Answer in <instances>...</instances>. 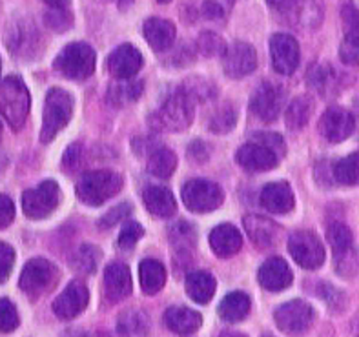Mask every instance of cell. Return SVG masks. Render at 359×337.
I'll list each match as a JSON object with an SVG mask.
<instances>
[{
	"label": "cell",
	"instance_id": "obj_1",
	"mask_svg": "<svg viewBox=\"0 0 359 337\" xmlns=\"http://www.w3.org/2000/svg\"><path fill=\"white\" fill-rule=\"evenodd\" d=\"M123 177L109 170H93L84 173L77 184L79 199L88 206H100L123 190Z\"/></svg>",
	"mask_w": 359,
	"mask_h": 337
},
{
	"label": "cell",
	"instance_id": "obj_2",
	"mask_svg": "<svg viewBox=\"0 0 359 337\" xmlns=\"http://www.w3.org/2000/svg\"><path fill=\"white\" fill-rule=\"evenodd\" d=\"M29 91L20 77H8L0 82V115L13 130H20L29 114Z\"/></svg>",
	"mask_w": 359,
	"mask_h": 337
},
{
	"label": "cell",
	"instance_id": "obj_3",
	"mask_svg": "<svg viewBox=\"0 0 359 337\" xmlns=\"http://www.w3.org/2000/svg\"><path fill=\"white\" fill-rule=\"evenodd\" d=\"M73 115V99L68 91L53 88L48 91L44 102V115H42L41 141L50 142L53 137L69 123Z\"/></svg>",
	"mask_w": 359,
	"mask_h": 337
},
{
	"label": "cell",
	"instance_id": "obj_4",
	"mask_svg": "<svg viewBox=\"0 0 359 337\" xmlns=\"http://www.w3.org/2000/svg\"><path fill=\"white\" fill-rule=\"evenodd\" d=\"M55 69L75 81L88 78L95 71V51L86 42H72L55 59Z\"/></svg>",
	"mask_w": 359,
	"mask_h": 337
},
{
	"label": "cell",
	"instance_id": "obj_5",
	"mask_svg": "<svg viewBox=\"0 0 359 337\" xmlns=\"http://www.w3.org/2000/svg\"><path fill=\"white\" fill-rule=\"evenodd\" d=\"M57 281H59V270H57V266L48 259L36 257V259L27 261L22 273H20L18 284H20L26 296L36 299V297L48 294L57 284Z\"/></svg>",
	"mask_w": 359,
	"mask_h": 337
},
{
	"label": "cell",
	"instance_id": "obj_6",
	"mask_svg": "<svg viewBox=\"0 0 359 337\" xmlns=\"http://www.w3.org/2000/svg\"><path fill=\"white\" fill-rule=\"evenodd\" d=\"M191 118H194V99L184 88L173 91L155 115V121L159 126L173 130V132L190 126Z\"/></svg>",
	"mask_w": 359,
	"mask_h": 337
},
{
	"label": "cell",
	"instance_id": "obj_7",
	"mask_svg": "<svg viewBox=\"0 0 359 337\" xmlns=\"http://www.w3.org/2000/svg\"><path fill=\"white\" fill-rule=\"evenodd\" d=\"M182 202L187 205L188 209L197 212V214H205V212H212V209L219 208L223 205V190L219 188V184L212 181H205V179H194L188 181L181 190Z\"/></svg>",
	"mask_w": 359,
	"mask_h": 337
},
{
	"label": "cell",
	"instance_id": "obj_8",
	"mask_svg": "<svg viewBox=\"0 0 359 337\" xmlns=\"http://www.w3.org/2000/svg\"><path fill=\"white\" fill-rule=\"evenodd\" d=\"M60 202V188L55 181H44L36 188L26 190L22 195V209L29 219H44L53 214Z\"/></svg>",
	"mask_w": 359,
	"mask_h": 337
},
{
	"label": "cell",
	"instance_id": "obj_9",
	"mask_svg": "<svg viewBox=\"0 0 359 337\" xmlns=\"http://www.w3.org/2000/svg\"><path fill=\"white\" fill-rule=\"evenodd\" d=\"M273 319H276L279 330L288 336H303L310 328V324L314 323V310L305 301L294 299L279 306L273 314Z\"/></svg>",
	"mask_w": 359,
	"mask_h": 337
},
{
	"label": "cell",
	"instance_id": "obj_10",
	"mask_svg": "<svg viewBox=\"0 0 359 337\" xmlns=\"http://www.w3.org/2000/svg\"><path fill=\"white\" fill-rule=\"evenodd\" d=\"M288 250L299 266L316 270L325 263V248L319 237L312 232H294L288 239Z\"/></svg>",
	"mask_w": 359,
	"mask_h": 337
},
{
	"label": "cell",
	"instance_id": "obj_11",
	"mask_svg": "<svg viewBox=\"0 0 359 337\" xmlns=\"http://www.w3.org/2000/svg\"><path fill=\"white\" fill-rule=\"evenodd\" d=\"M279 159H281V155L273 150L272 146L259 141V139L246 142L245 146L237 150L236 155L237 164L245 168L246 172H269V170L278 166Z\"/></svg>",
	"mask_w": 359,
	"mask_h": 337
},
{
	"label": "cell",
	"instance_id": "obj_12",
	"mask_svg": "<svg viewBox=\"0 0 359 337\" xmlns=\"http://www.w3.org/2000/svg\"><path fill=\"white\" fill-rule=\"evenodd\" d=\"M283 104H285V91L272 82H263L250 99V109L263 123H273L281 115Z\"/></svg>",
	"mask_w": 359,
	"mask_h": 337
},
{
	"label": "cell",
	"instance_id": "obj_13",
	"mask_svg": "<svg viewBox=\"0 0 359 337\" xmlns=\"http://www.w3.org/2000/svg\"><path fill=\"white\" fill-rule=\"evenodd\" d=\"M327 239L332 246L334 261H336L337 272L346 273L354 270L355 252H354V235L351 228L343 223H332L327 230Z\"/></svg>",
	"mask_w": 359,
	"mask_h": 337
},
{
	"label": "cell",
	"instance_id": "obj_14",
	"mask_svg": "<svg viewBox=\"0 0 359 337\" xmlns=\"http://www.w3.org/2000/svg\"><path fill=\"white\" fill-rule=\"evenodd\" d=\"M270 55L273 69L281 75H292L299 66V44L287 33H276L270 39Z\"/></svg>",
	"mask_w": 359,
	"mask_h": 337
},
{
	"label": "cell",
	"instance_id": "obj_15",
	"mask_svg": "<svg viewBox=\"0 0 359 337\" xmlns=\"http://www.w3.org/2000/svg\"><path fill=\"white\" fill-rule=\"evenodd\" d=\"M257 66V55L250 44L233 42L223 53V69L228 77L241 78L250 75Z\"/></svg>",
	"mask_w": 359,
	"mask_h": 337
},
{
	"label": "cell",
	"instance_id": "obj_16",
	"mask_svg": "<svg viewBox=\"0 0 359 337\" xmlns=\"http://www.w3.org/2000/svg\"><path fill=\"white\" fill-rule=\"evenodd\" d=\"M355 121L351 111L343 108H328L319 118V132L330 142H341L354 133Z\"/></svg>",
	"mask_w": 359,
	"mask_h": 337
},
{
	"label": "cell",
	"instance_id": "obj_17",
	"mask_svg": "<svg viewBox=\"0 0 359 337\" xmlns=\"http://www.w3.org/2000/svg\"><path fill=\"white\" fill-rule=\"evenodd\" d=\"M90 291L82 281H72L53 303V312L60 319H73L88 306Z\"/></svg>",
	"mask_w": 359,
	"mask_h": 337
},
{
	"label": "cell",
	"instance_id": "obj_18",
	"mask_svg": "<svg viewBox=\"0 0 359 337\" xmlns=\"http://www.w3.org/2000/svg\"><path fill=\"white\" fill-rule=\"evenodd\" d=\"M345 24V39L339 48V55L345 64L359 66V9L354 6H345L341 11Z\"/></svg>",
	"mask_w": 359,
	"mask_h": 337
},
{
	"label": "cell",
	"instance_id": "obj_19",
	"mask_svg": "<svg viewBox=\"0 0 359 337\" xmlns=\"http://www.w3.org/2000/svg\"><path fill=\"white\" fill-rule=\"evenodd\" d=\"M142 66V55L132 44L118 46L108 57L109 73L117 78L135 77Z\"/></svg>",
	"mask_w": 359,
	"mask_h": 337
},
{
	"label": "cell",
	"instance_id": "obj_20",
	"mask_svg": "<svg viewBox=\"0 0 359 337\" xmlns=\"http://www.w3.org/2000/svg\"><path fill=\"white\" fill-rule=\"evenodd\" d=\"M261 205L270 214H290L296 205L294 191L288 182H270L261 191Z\"/></svg>",
	"mask_w": 359,
	"mask_h": 337
},
{
	"label": "cell",
	"instance_id": "obj_21",
	"mask_svg": "<svg viewBox=\"0 0 359 337\" xmlns=\"http://www.w3.org/2000/svg\"><path fill=\"white\" fill-rule=\"evenodd\" d=\"M261 287L270 291H281L290 287L292 270L281 257H270L259 268Z\"/></svg>",
	"mask_w": 359,
	"mask_h": 337
},
{
	"label": "cell",
	"instance_id": "obj_22",
	"mask_svg": "<svg viewBox=\"0 0 359 337\" xmlns=\"http://www.w3.org/2000/svg\"><path fill=\"white\" fill-rule=\"evenodd\" d=\"M245 228L254 245L259 248H272L278 245L279 235H281V226L263 215H246Z\"/></svg>",
	"mask_w": 359,
	"mask_h": 337
},
{
	"label": "cell",
	"instance_id": "obj_23",
	"mask_svg": "<svg viewBox=\"0 0 359 337\" xmlns=\"http://www.w3.org/2000/svg\"><path fill=\"white\" fill-rule=\"evenodd\" d=\"M106 297L109 301H123L132 294V275L126 264L111 263L104 272Z\"/></svg>",
	"mask_w": 359,
	"mask_h": 337
},
{
	"label": "cell",
	"instance_id": "obj_24",
	"mask_svg": "<svg viewBox=\"0 0 359 337\" xmlns=\"http://www.w3.org/2000/svg\"><path fill=\"white\" fill-rule=\"evenodd\" d=\"M210 246L219 257H230L241 250L243 237L232 224H219L210 233Z\"/></svg>",
	"mask_w": 359,
	"mask_h": 337
},
{
	"label": "cell",
	"instance_id": "obj_25",
	"mask_svg": "<svg viewBox=\"0 0 359 337\" xmlns=\"http://www.w3.org/2000/svg\"><path fill=\"white\" fill-rule=\"evenodd\" d=\"M164 323L179 336H190L197 332V328L203 323V317L196 310L187 308V306H172L164 312Z\"/></svg>",
	"mask_w": 359,
	"mask_h": 337
},
{
	"label": "cell",
	"instance_id": "obj_26",
	"mask_svg": "<svg viewBox=\"0 0 359 337\" xmlns=\"http://www.w3.org/2000/svg\"><path fill=\"white\" fill-rule=\"evenodd\" d=\"M144 205L148 212L157 217H172L177 212V202L173 199V193L166 186H148L142 193Z\"/></svg>",
	"mask_w": 359,
	"mask_h": 337
},
{
	"label": "cell",
	"instance_id": "obj_27",
	"mask_svg": "<svg viewBox=\"0 0 359 337\" xmlns=\"http://www.w3.org/2000/svg\"><path fill=\"white\" fill-rule=\"evenodd\" d=\"M144 36L155 51H166L175 41V26L164 18H148L144 22Z\"/></svg>",
	"mask_w": 359,
	"mask_h": 337
},
{
	"label": "cell",
	"instance_id": "obj_28",
	"mask_svg": "<svg viewBox=\"0 0 359 337\" xmlns=\"http://www.w3.org/2000/svg\"><path fill=\"white\" fill-rule=\"evenodd\" d=\"M139 277H141L142 291L148 296H154L163 290L164 282H166V268L159 261L144 259L139 264Z\"/></svg>",
	"mask_w": 359,
	"mask_h": 337
},
{
	"label": "cell",
	"instance_id": "obj_29",
	"mask_svg": "<svg viewBox=\"0 0 359 337\" xmlns=\"http://www.w3.org/2000/svg\"><path fill=\"white\" fill-rule=\"evenodd\" d=\"M188 296L196 303L206 305L215 294V279L208 272H191L187 277Z\"/></svg>",
	"mask_w": 359,
	"mask_h": 337
},
{
	"label": "cell",
	"instance_id": "obj_30",
	"mask_svg": "<svg viewBox=\"0 0 359 337\" xmlns=\"http://www.w3.org/2000/svg\"><path fill=\"white\" fill-rule=\"evenodd\" d=\"M250 312V297L243 294V291H232L228 294L221 305H219V315L221 319L228 321V323H237L248 315Z\"/></svg>",
	"mask_w": 359,
	"mask_h": 337
},
{
	"label": "cell",
	"instance_id": "obj_31",
	"mask_svg": "<svg viewBox=\"0 0 359 337\" xmlns=\"http://www.w3.org/2000/svg\"><path fill=\"white\" fill-rule=\"evenodd\" d=\"M117 330L123 337H146L150 332V319L142 310H126L118 317Z\"/></svg>",
	"mask_w": 359,
	"mask_h": 337
},
{
	"label": "cell",
	"instance_id": "obj_32",
	"mask_svg": "<svg viewBox=\"0 0 359 337\" xmlns=\"http://www.w3.org/2000/svg\"><path fill=\"white\" fill-rule=\"evenodd\" d=\"M177 168V155L170 148L159 146L150 151L148 157V172L159 179H168Z\"/></svg>",
	"mask_w": 359,
	"mask_h": 337
},
{
	"label": "cell",
	"instance_id": "obj_33",
	"mask_svg": "<svg viewBox=\"0 0 359 337\" xmlns=\"http://www.w3.org/2000/svg\"><path fill=\"white\" fill-rule=\"evenodd\" d=\"M312 109H314V100L306 95L296 97L292 100L288 108L285 109V121H287V126L290 130H301L310 121V115H312Z\"/></svg>",
	"mask_w": 359,
	"mask_h": 337
},
{
	"label": "cell",
	"instance_id": "obj_34",
	"mask_svg": "<svg viewBox=\"0 0 359 337\" xmlns=\"http://www.w3.org/2000/svg\"><path fill=\"white\" fill-rule=\"evenodd\" d=\"M142 90H144V86H142L141 81L121 78V82L114 84L108 90V100L114 106H126L130 102H135L142 95Z\"/></svg>",
	"mask_w": 359,
	"mask_h": 337
},
{
	"label": "cell",
	"instance_id": "obj_35",
	"mask_svg": "<svg viewBox=\"0 0 359 337\" xmlns=\"http://www.w3.org/2000/svg\"><path fill=\"white\" fill-rule=\"evenodd\" d=\"M334 179L345 186H355L359 184V151L346 155L345 159L337 160L334 164Z\"/></svg>",
	"mask_w": 359,
	"mask_h": 337
},
{
	"label": "cell",
	"instance_id": "obj_36",
	"mask_svg": "<svg viewBox=\"0 0 359 337\" xmlns=\"http://www.w3.org/2000/svg\"><path fill=\"white\" fill-rule=\"evenodd\" d=\"M309 84L319 93H330L336 84V75L330 66H312L309 71Z\"/></svg>",
	"mask_w": 359,
	"mask_h": 337
},
{
	"label": "cell",
	"instance_id": "obj_37",
	"mask_svg": "<svg viewBox=\"0 0 359 337\" xmlns=\"http://www.w3.org/2000/svg\"><path fill=\"white\" fill-rule=\"evenodd\" d=\"M99 257H100V252L97 250L95 246H90V245L81 246L72 261L73 268L77 270V272H82V273L95 272L97 263H99Z\"/></svg>",
	"mask_w": 359,
	"mask_h": 337
},
{
	"label": "cell",
	"instance_id": "obj_38",
	"mask_svg": "<svg viewBox=\"0 0 359 337\" xmlns=\"http://www.w3.org/2000/svg\"><path fill=\"white\" fill-rule=\"evenodd\" d=\"M237 123V114L232 104H224L223 108H219L214 114V117L210 118L208 128L215 133H226L233 130Z\"/></svg>",
	"mask_w": 359,
	"mask_h": 337
},
{
	"label": "cell",
	"instance_id": "obj_39",
	"mask_svg": "<svg viewBox=\"0 0 359 337\" xmlns=\"http://www.w3.org/2000/svg\"><path fill=\"white\" fill-rule=\"evenodd\" d=\"M18 326V312L9 299H0V332L9 333Z\"/></svg>",
	"mask_w": 359,
	"mask_h": 337
},
{
	"label": "cell",
	"instance_id": "obj_40",
	"mask_svg": "<svg viewBox=\"0 0 359 337\" xmlns=\"http://www.w3.org/2000/svg\"><path fill=\"white\" fill-rule=\"evenodd\" d=\"M142 235H144V230H142L141 224L130 221V223L124 224L123 230H121V235H118V248H121V250H132L133 246H135V242L139 241Z\"/></svg>",
	"mask_w": 359,
	"mask_h": 337
},
{
	"label": "cell",
	"instance_id": "obj_41",
	"mask_svg": "<svg viewBox=\"0 0 359 337\" xmlns=\"http://www.w3.org/2000/svg\"><path fill=\"white\" fill-rule=\"evenodd\" d=\"M197 46H199L201 53H205L206 57H210V55L224 53V50H226L223 41H221V36H217L215 33H210V32H205L199 36Z\"/></svg>",
	"mask_w": 359,
	"mask_h": 337
},
{
	"label": "cell",
	"instance_id": "obj_42",
	"mask_svg": "<svg viewBox=\"0 0 359 337\" xmlns=\"http://www.w3.org/2000/svg\"><path fill=\"white\" fill-rule=\"evenodd\" d=\"M46 24L55 32H64L72 26V15L64 8H53L46 13Z\"/></svg>",
	"mask_w": 359,
	"mask_h": 337
},
{
	"label": "cell",
	"instance_id": "obj_43",
	"mask_svg": "<svg viewBox=\"0 0 359 337\" xmlns=\"http://www.w3.org/2000/svg\"><path fill=\"white\" fill-rule=\"evenodd\" d=\"M15 264V250L8 242H0V282L9 277Z\"/></svg>",
	"mask_w": 359,
	"mask_h": 337
},
{
	"label": "cell",
	"instance_id": "obj_44",
	"mask_svg": "<svg viewBox=\"0 0 359 337\" xmlns=\"http://www.w3.org/2000/svg\"><path fill=\"white\" fill-rule=\"evenodd\" d=\"M82 153H84V148H82L79 142H75V144L69 146L62 157L64 168L68 170V172H75V170H77L82 163Z\"/></svg>",
	"mask_w": 359,
	"mask_h": 337
},
{
	"label": "cell",
	"instance_id": "obj_45",
	"mask_svg": "<svg viewBox=\"0 0 359 337\" xmlns=\"http://www.w3.org/2000/svg\"><path fill=\"white\" fill-rule=\"evenodd\" d=\"M130 212H132V206L128 205V202L115 206L114 209H109L108 214L100 219V223H99L100 228H111L115 223H118L121 219H124L126 215H130Z\"/></svg>",
	"mask_w": 359,
	"mask_h": 337
},
{
	"label": "cell",
	"instance_id": "obj_46",
	"mask_svg": "<svg viewBox=\"0 0 359 337\" xmlns=\"http://www.w3.org/2000/svg\"><path fill=\"white\" fill-rule=\"evenodd\" d=\"M15 219V205L8 195H0V230Z\"/></svg>",
	"mask_w": 359,
	"mask_h": 337
},
{
	"label": "cell",
	"instance_id": "obj_47",
	"mask_svg": "<svg viewBox=\"0 0 359 337\" xmlns=\"http://www.w3.org/2000/svg\"><path fill=\"white\" fill-rule=\"evenodd\" d=\"M254 139H259V141H263V142H266L269 146H272L273 150L278 151L281 157L287 153V146H285V142H283V137L278 135V133L261 132V133H255Z\"/></svg>",
	"mask_w": 359,
	"mask_h": 337
},
{
	"label": "cell",
	"instance_id": "obj_48",
	"mask_svg": "<svg viewBox=\"0 0 359 337\" xmlns=\"http://www.w3.org/2000/svg\"><path fill=\"white\" fill-rule=\"evenodd\" d=\"M321 288H323V299L327 301L328 305L332 306V308H343L345 306V296H343L341 291L336 290L334 287H330V284H321Z\"/></svg>",
	"mask_w": 359,
	"mask_h": 337
},
{
	"label": "cell",
	"instance_id": "obj_49",
	"mask_svg": "<svg viewBox=\"0 0 359 337\" xmlns=\"http://www.w3.org/2000/svg\"><path fill=\"white\" fill-rule=\"evenodd\" d=\"M270 8H273L276 11L283 15L297 13L299 8L303 6V0H269Z\"/></svg>",
	"mask_w": 359,
	"mask_h": 337
},
{
	"label": "cell",
	"instance_id": "obj_50",
	"mask_svg": "<svg viewBox=\"0 0 359 337\" xmlns=\"http://www.w3.org/2000/svg\"><path fill=\"white\" fill-rule=\"evenodd\" d=\"M188 155H190V159L196 160V163H205V160H208L210 150L208 146L203 141H194L190 144V148H188Z\"/></svg>",
	"mask_w": 359,
	"mask_h": 337
},
{
	"label": "cell",
	"instance_id": "obj_51",
	"mask_svg": "<svg viewBox=\"0 0 359 337\" xmlns=\"http://www.w3.org/2000/svg\"><path fill=\"white\" fill-rule=\"evenodd\" d=\"M205 9H206V15H208V17H215V15H221V9H219L217 6L214 4V2H206Z\"/></svg>",
	"mask_w": 359,
	"mask_h": 337
},
{
	"label": "cell",
	"instance_id": "obj_52",
	"mask_svg": "<svg viewBox=\"0 0 359 337\" xmlns=\"http://www.w3.org/2000/svg\"><path fill=\"white\" fill-rule=\"evenodd\" d=\"M46 4H50L51 8H66L69 0H44Z\"/></svg>",
	"mask_w": 359,
	"mask_h": 337
},
{
	"label": "cell",
	"instance_id": "obj_53",
	"mask_svg": "<svg viewBox=\"0 0 359 337\" xmlns=\"http://www.w3.org/2000/svg\"><path fill=\"white\" fill-rule=\"evenodd\" d=\"M62 337H88L86 332H82V330H77V328H73V330H68V332H64Z\"/></svg>",
	"mask_w": 359,
	"mask_h": 337
},
{
	"label": "cell",
	"instance_id": "obj_54",
	"mask_svg": "<svg viewBox=\"0 0 359 337\" xmlns=\"http://www.w3.org/2000/svg\"><path fill=\"white\" fill-rule=\"evenodd\" d=\"M221 337H248V336H245V333H239V332H223L221 333Z\"/></svg>",
	"mask_w": 359,
	"mask_h": 337
},
{
	"label": "cell",
	"instance_id": "obj_55",
	"mask_svg": "<svg viewBox=\"0 0 359 337\" xmlns=\"http://www.w3.org/2000/svg\"><path fill=\"white\" fill-rule=\"evenodd\" d=\"M159 4H168V2H172V0H157Z\"/></svg>",
	"mask_w": 359,
	"mask_h": 337
},
{
	"label": "cell",
	"instance_id": "obj_56",
	"mask_svg": "<svg viewBox=\"0 0 359 337\" xmlns=\"http://www.w3.org/2000/svg\"><path fill=\"white\" fill-rule=\"evenodd\" d=\"M263 337H276V336H272V333H264Z\"/></svg>",
	"mask_w": 359,
	"mask_h": 337
}]
</instances>
